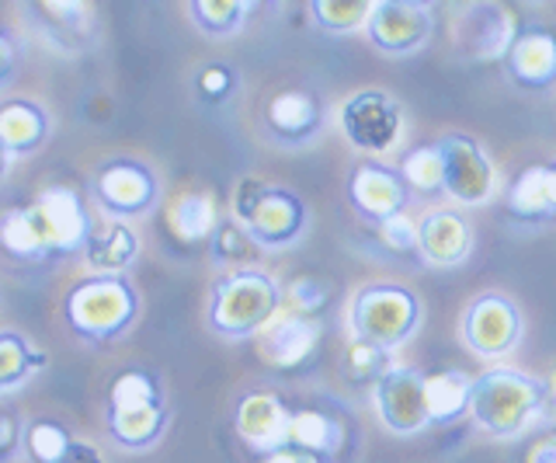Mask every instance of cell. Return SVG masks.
I'll use <instances>...</instances> for the list:
<instances>
[{
  "mask_svg": "<svg viewBox=\"0 0 556 463\" xmlns=\"http://www.w3.org/2000/svg\"><path fill=\"white\" fill-rule=\"evenodd\" d=\"M549 411L546 380L511 366H494L473 376V398H469V418L483 436L518 439L539 425Z\"/></svg>",
  "mask_w": 556,
  "mask_h": 463,
  "instance_id": "cell-1",
  "label": "cell"
},
{
  "mask_svg": "<svg viewBox=\"0 0 556 463\" xmlns=\"http://www.w3.org/2000/svg\"><path fill=\"white\" fill-rule=\"evenodd\" d=\"M286 311V286H278L265 268L223 272L205 306V321L219 338L243 341L257 338L268 324Z\"/></svg>",
  "mask_w": 556,
  "mask_h": 463,
  "instance_id": "cell-2",
  "label": "cell"
},
{
  "mask_svg": "<svg viewBox=\"0 0 556 463\" xmlns=\"http://www.w3.org/2000/svg\"><path fill=\"white\" fill-rule=\"evenodd\" d=\"M230 220L254 237L261 251L292 248L309 227V210L300 192L286 185H271L257 175L240 178L230 199Z\"/></svg>",
  "mask_w": 556,
  "mask_h": 463,
  "instance_id": "cell-3",
  "label": "cell"
},
{
  "mask_svg": "<svg viewBox=\"0 0 556 463\" xmlns=\"http://www.w3.org/2000/svg\"><path fill=\"white\" fill-rule=\"evenodd\" d=\"M139 314V297L126 276H87L70 286L63 300V317L87 346H109L132 328Z\"/></svg>",
  "mask_w": 556,
  "mask_h": 463,
  "instance_id": "cell-4",
  "label": "cell"
},
{
  "mask_svg": "<svg viewBox=\"0 0 556 463\" xmlns=\"http://www.w3.org/2000/svg\"><path fill=\"white\" fill-rule=\"evenodd\" d=\"M348 328H352V338L393 352L407 346L421 328V303L400 283H369L352 297Z\"/></svg>",
  "mask_w": 556,
  "mask_h": 463,
  "instance_id": "cell-5",
  "label": "cell"
},
{
  "mask_svg": "<svg viewBox=\"0 0 556 463\" xmlns=\"http://www.w3.org/2000/svg\"><path fill=\"white\" fill-rule=\"evenodd\" d=\"M91 192L101 202V210L109 213V220L132 223L161 202V182H156L147 161L118 153V158H109L94 171Z\"/></svg>",
  "mask_w": 556,
  "mask_h": 463,
  "instance_id": "cell-6",
  "label": "cell"
},
{
  "mask_svg": "<svg viewBox=\"0 0 556 463\" xmlns=\"http://www.w3.org/2000/svg\"><path fill=\"white\" fill-rule=\"evenodd\" d=\"M338 126L344 140L362 153H387L404 140V109L387 91L365 88L341 101Z\"/></svg>",
  "mask_w": 556,
  "mask_h": 463,
  "instance_id": "cell-7",
  "label": "cell"
},
{
  "mask_svg": "<svg viewBox=\"0 0 556 463\" xmlns=\"http://www.w3.org/2000/svg\"><path fill=\"white\" fill-rule=\"evenodd\" d=\"M372 404L379 422L393 436H417L431 428V408H428V376L410 366H393L382 380L372 387Z\"/></svg>",
  "mask_w": 556,
  "mask_h": 463,
  "instance_id": "cell-8",
  "label": "cell"
},
{
  "mask_svg": "<svg viewBox=\"0 0 556 463\" xmlns=\"http://www.w3.org/2000/svg\"><path fill=\"white\" fill-rule=\"evenodd\" d=\"M445 161V196L459 205H486L497 196V167L486 150L466 133H448L439 140Z\"/></svg>",
  "mask_w": 556,
  "mask_h": 463,
  "instance_id": "cell-9",
  "label": "cell"
},
{
  "mask_svg": "<svg viewBox=\"0 0 556 463\" xmlns=\"http://www.w3.org/2000/svg\"><path fill=\"white\" fill-rule=\"evenodd\" d=\"M459 335L480 359H504L521 338V311L504 293H480L463 311Z\"/></svg>",
  "mask_w": 556,
  "mask_h": 463,
  "instance_id": "cell-10",
  "label": "cell"
},
{
  "mask_svg": "<svg viewBox=\"0 0 556 463\" xmlns=\"http://www.w3.org/2000/svg\"><path fill=\"white\" fill-rule=\"evenodd\" d=\"M518 18L511 8L504 4H473L463 8L452 22V36H456V46L469 60L477 63H497L508 60L511 46L518 39Z\"/></svg>",
  "mask_w": 556,
  "mask_h": 463,
  "instance_id": "cell-11",
  "label": "cell"
},
{
  "mask_svg": "<svg viewBox=\"0 0 556 463\" xmlns=\"http://www.w3.org/2000/svg\"><path fill=\"white\" fill-rule=\"evenodd\" d=\"M434 32V18L428 4L417 0H376L372 18L365 25L369 42L387 57H410L425 49Z\"/></svg>",
  "mask_w": 556,
  "mask_h": 463,
  "instance_id": "cell-12",
  "label": "cell"
},
{
  "mask_svg": "<svg viewBox=\"0 0 556 463\" xmlns=\"http://www.w3.org/2000/svg\"><path fill=\"white\" fill-rule=\"evenodd\" d=\"M348 199H352L355 213L379 227L400 213H407L410 202V185L400 175V167H390L382 161H358L348 178Z\"/></svg>",
  "mask_w": 556,
  "mask_h": 463,
  "instance_id": "cell-13",
  "label": "cell"
},
{
  "mask_svg": "<svg viewBox=\"0 0 556 463\" xmlns=\"http://www.w3.org/2000/svg\"><path fill=\"white\" fill-rule=\"evenodd\" d=\"M35 216H39V227L49 241V251L56 254H84L91 245V216H87L80 196L66 185H49L42 188L31 202Z\"/></svg>",
  "mask_w": 556,
  "mask_h": 463,
  "instance_id": "cell-14",
  "label": "cell"
},
{
  "mask_svg": "<svg viewBox=\"0 0 556 463\" xmlns=\"http://www.w3.org/2000/svg\"><path fill=\"white\" fill-rule=\"evenodd\" d=\"M237 436L243 439L251 453L271 456L282 446H289V425H292V408L268 390H254L237 404Z\"/></svg>",
  "mask_w": 556,
  "mask_h": 463,
  "instance_id": "cell-15",
  "label": "cell"
},
{
  "mask_svg": "<svg viewBox=\"0 0 556 463\" xmlns=\"http://www.w3.org/2000/svg\"><path fill=\"white\" fill-rule=\"evenodd\" d=\"M473 227L459 210H428L417 220V254L425 265L434 268H456L473 254Z\"/></svg>",
  "mask_w": 556,
  "mask_h": 463,
  "instance_id": "cell-16",
  "label": "cell"
},
{
  "mask_svg": "<svg viewBox=\"0 0 556 463\" xmlns=\"http://www.w3.org/2000/svg\"><path fill=\"white\" fill-rule=\"evenodd\" d=\"M320 321L300 317L292 311L278 314L265 331H261L257 341V355L265 359L275 370H300L306 366L320 349Z\"/></svg>",
  "mask_w": 556,
  "mask_h": 463,
  "instance_id": "cell-17",
  "label": "cell"
},
{
  "mask_svg": "<svg viewBox=\"0 0 556 463\" xmlns=\"http://www.w3.org/2000/svg\"><path fill=\"white\" fill-rule=\"evenodd\" d=\"M265 126L282 147H303L324 126V105L317 95L289 88L268 98L265 105Z\"/></svg>",
  "mask_w": 556,
  "mask_h": 463,
  "instance_id": "cell-18",
  "label": "cell"
},
{
  "mask_svg": "<svg viewBox=\"0 0 556 463\" xmlns=\"http://www.w3.org/2000/svg\"><path fill=\"white\" fill-rule=\"evenodd\" d=\"M52 136V118L35 98H4L0 105V147L4 164L11 167L17 158H31Z\"/></svg>",
  "mask_w": 556,
  "mask_h": 463,
  "instance_id": "cell-19",
  "label": "cell"
},
{
  "mask_svg": "<svg viewBox=\"0 0 556 463\" xmlns=\"http://www.w3.org/2000/svg\"><path fill=\"white\" fill-rule=\"evenodd\" d=\"M508 74L526 91L556 88V32L549 28H521L508 53Z\"/></svg>",
  "mask_w": 556,
  "mask_h": 463,
  "instance_id": "cell-20",
  "label": "cell"
},
{
  "mask_svg": "<svg viewBox=\"0 0 556 463\" xmlns=\"http://www.w3.org/2000/svg\"><path fill=\"white\" fill-rule=\"evenodd\" d=\"M28 11L46 42L63 49V53H80L87 42H94L91 4H80V0H42V4H31Z\"/></svg>",
  "mask_w": 556,
  "mask_h": 463,
  "instance_id": "cell-21",
  "label": "cell"
},
{
  "mask_svg": "<svg viewBox=\"0 0 556 463\" xmlns=\"http://www.w3.org/2000/svg\"><path fill=\"white\" fill-rule=\"evenodd\" d=\"M508 216L518 223H553L556 220V161L532 164L504 192Z\"/></svg>",
  "mask_w": 556,
  "mask_h": 463,
  "instance_id": "cell-22",
  "label": "cell"
},
{
  "mask_svg": "<svg viewBox=\"0 0 556 463\" xmlns=\"http://www.w3.org/2000/svg\"><path fill=\"white\" fill-rule=\"evenodd\" d=\"M219 205L208 188H181L178 196L167 202V227L185 245H208L219 230Z\"/></svg>",
  "mask_w": 556,
  "mask_h": 463,
  "instance_id": "cell-23",
  "label": "cell"
},
{
  "mask_svg": "<svg viewBox=\"0 0 556 463\" xmlns=\"http://www.w3.org/2000/svg\"><path fill=\"white\" fill-rule=\"evenodd\" d=\"M104 418H109V433L122 450H150V446H156L161 436L167 433L170 404L156 401L147 408H126V411L109 408L104 411Z\"/></svg>",
  "mask_w": 556,
  "mask_h": 463,
  "instance_id": "cell-24",
  "label": "cell"
},
{
  "mask_svg": "<svg viewBox=\"0 0 556 463\" xmlns=\"http://www.w3.org/2000/svg\"><path fill=\"white\" fill-rule=\"evenodd\" d=\"M139 254V237L129 223L109 220L101 230H94L91 245L84 251V262L94 276H122Z\"/></svg>",
  "mask_w": 556,
  "mask_h": 463,
  "instance_id": "cell-25",
  "label": "cell"
},
{
  "mask_svg": "<svg viewBox=\"0 0 556 463\" xmlns=\"http://www.w3.org/2000/svg\"><path fill=\"white\" fill-rule=\"evenodd\" d=\"M289 446H300L320 460L338 456L344 446V422L327 408H292Z\"/></svg>",
  "mask_w": 556,
  "mask_h": 463,
  "instance_id": "cell-26",
  "label": "cell"
},
{
  "mask_svg": "<svg viewBox=\"0 0 556 463\" xmlns=\"http://www.w3.org/2000/svg\"><path fill=\"white\" fill-rule=\"evenodd\" d=\"M0 245L17 262H46L52 259L49 241L39 227V216H35L31 205H11V210L0 216Z\"/></svg>",
  "mask_w": 556,
  "mask_h": 463,
  "instance_id": "cell-27",
  "label": "cell"
},
{
  "mask_svg": "<svg viewBox=\"0 0 556 463\" xmlns=\"http://www.w3.org/2000/svg\"><path fill=\"white\" fill-rule=\"evenodd\" d=\"M46 366V352L17 328L0 331V393H14Z\"/></svg>",
  "mask_w": 556,
  "mask_h": 463,
  "instance_id": "cell-28",
  "label": "cell"
},
{
  "mask_svg": "<svg viewBox=\"0 0 556 463\" xmlns=\"http://www.w3.org/2000/svg\"><path fill=\"white\" fill-rule=\"evenodd\" d=\"M469 398H473V376L463 370H445L428 376V408L431 425H452L469 415Z\"/></svg>",
  "mask_w": 556,
  "mask_h": 463,
  "instance_id": "cell-29",
  "label": "cell"
},
{
  "mask_svg": "<svg viewBox=\"0 0 556 463\" xmlns=\"http://www.w3.org/2000/svg\"><path fill=\"white\" fill-rule=\"evenodd\" d=\"M251 11L254 4H248V0H195V4H188L191 25H195L202 36H213V39L237 36V32L248 25Z\"/></svg>",
  "mask_w": 556,
  "mask_h": 463,
  "instance_id": "cell-30",
  "label": "cell"
},
{
  "mask_svg": "<svg viewBox=\"0 0 556 463\" xmlns=\"http://www.w3.org/2000/svg\"><path fill=\"white\" fill-rule=\"evenodd\" d=\"M400 175L417 196H445V161L439 143H425L400 161Z\"/></svg>",
  "mask_w": 556,
  "mask_h": 463,
  "instance_id": "cell-31",
  "label": "cell"
},
{
  "mask_svg": "<svg viewBox=\"0 0 556 463\" xmlns=\"http://www.w3.org/2000/svg\"><path fill=\"white\" fill-rule=\"evenodd\" d=\"M208 254H213V265L237 272V268H254V259L261 254V248L254 245V237L240 227L237 220H223L219 230L208 241Z\"/></svg>",
  "mask_w": 556,
  "mask_h": 463,
  "instance_id": "cell-32",
  "label": "cell"
},
{
  "mask_svg": "<svg viewBox=\"0 0 556 463\" xmlns=\"http://www.w3.org/2000/svg\"><path fill=\"white\" fill-rule=\"evenodd\" d=\"M309 18L330 36H352V32L369 25L372 0H313Z\"/></svg>",
  "mask_w": 556,
  "mask_h": 463,
  "instance_id": "cell-33",
  "label": "cell"
},
{
  "mask_svg": "<svg viewBox=\"0 0 556 463\" xmlns=\"http://www.w3.org/2000/svg\"><path fill=\"white\" fill-rule=\"evenodd\" d=\"M341 370L352 384H365V387H376L382 376L393 370V352L369 346V341H358L352 338L348 349L341 355Z\"/></svg>",
  "mask_w": 556,
  "mask_h": 463,
  "instance_id": "cell-34",
  "label": "cell"
},
{
  "mask_svg": "<svg viewBox=\"0 0 556 463\" xmlns=\"http://www.w3.org/2000/svg\"><path fill=\"white\" fill-rule=\"evenodd\" d=\"M25 450L31 456V463H70V453H74V436L66 433L60 422L52 418H39L25 428Z\"/></svg>",
  "mask_w": 556,
  "mask_h": 463,
  "instance_id": "cell-35",
  "label": "cell"
},
{
  "mask_svg": "<svg viewBox=\"0 0 556 463\" xmlns=\"http://www.w3.org/2000/svg\"><path fill=\"white\" fill-rule=\"evenodd\" d=\"M330 300H334V289L317 276H300L286 286V311L309 321H317L330 306Z\"/></svg>",
  "mask_w": 556,
  "mask_h": 463,
  "instance_id": "cell-36",
  "label": "cell"
},
{
  "mask_svg": "<svg viewBox=\"0 0 556 463\" xmlns=\"http://www.w3.org/2000/svg\"><path fill=\"white\" fill-rule=\"evenodd\" d=\"M195 91L205 105H223L237 91V74L230 63H205L195 74Z\"/></svg>",
  "mask_w": 556,
  "mask_h": 463,
  "instance_id": "cell-37",
  "label": "cell"
},
{
  "mask_svg": "<svg viewBox=\"0 0 556 463\" xmlns=\"http://www.w3.org/2000/svg\"><path fill=\"white\" fill-rule=\"evenodd\" d=\"M376 234L393 254H417V220L410 213H400L387 223H379Z\"/></svg>",
  "mask_w": 556,
  "mask_h": 463,
  "instance_id": "cell-38",
  "label": "cell"
},
{
  "mask_svg": "<svg viewBox=\"0 0 556 463\" xmlns=\"http://www.w3.org/2000/svg\"><path fill=\"white\" fill-rule=\"evenodd\" d=\"M28 433H22V425H17L14 411L4 408V415H0V460L11 463L14 453H17V442H25Z\"/></svg>",
  "mask_w": 556,
  "mask_h": 463,
  "instance_id": "cell-39",
  "label": "cell"
},
{
  "mask_svg": "<svg viewBox=\"0 0 556 463\" xmlns=\"http://www.w3.org/2000/svg\"><path fill=\"white\" fill-rule=\"evenodd\" d=\"M526 463H556V436H553V428H546L543 436H535V442L529 446Z\"/></svg>",
  "mask_w": 556,
  "mask_h": 463,
  "instance_id": "cell-40",
  "label": "cell"
},
{
  "mask_svg": "<svg viewBox=\"0 0 556 463\" xmlns=\"http://www.w3.org/2000/svg\"><path fill=\"white\" fill-rule=\"evenodd\" d=\"M265 463H327V460H320V456H313V453L300 450V446H282L278 453L265 456Z\"/></svg>",
  "mask_w": 556,
  "mask_h": 463,
  "instance_id": "cell-41",
  "label": "cell"
},
{
  "mask_svg": "<svg viewBox=\"0 0 556 463\" xmlns=\"http://www.w3.org/2000/svg\"><path fill=\"white\" fill-rule=\"evenodd\" d=\"M0 80L11 84V74H14V36L11 28H4V36H0Z\"/></svg>",
  "mask_w": 556,
  "mask_h": 463,
  "instance_id": "cell-42",
  "label": "cell"
},
{
  "mask_svg": "<svg viewBox=\"0 0 556 463\" xmlns=\"http://www.w3.org/2000/svg\"><path fill=\"white\" fill-rule=\"evenodd\" d=\"M70 463H104L101 450L94 442H74V453H70Z\"/></svg>",
  "mask_w": 556,
  "mask_h": 463,
  "instance_id": "cell-43",
  "label": "cell"
},
{
  "mask_svg": "<svg viewBox=\"0 0 556 463\" xmlns=\"http://www.w3.org/2000/svg\"><path fill=\"white\" fill-rule=\"evenodd\" d=\"M546 398H549V411H556V370L549 373V380H546Z\"/></svg>",
  "mask_w": 556,
  "mask_h": 463,
  "instance_id": "cell-44",
  "label": "cell"
}]
</instances>
